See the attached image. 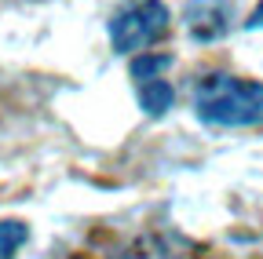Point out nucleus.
<instances>
[{"label":"nucleus","mask_w":263,"mask_h":259,"mask_svg":"<svg viewBox=\"0 0 263 259\" xmlns=\"http://www.w3.org/2000/svg\"><path fill=\"white\" fill-rule=\"evenodd\" d=\"M190 110L209 128H263V81L212 70L194 81Z\"/></svg>","instance_id":"f257e3e1"},{"label":"nucleus","mask_w":263,"mask_h":259,"mask_svg":"<svg viewBox=\"0 0 263 259\" xmlns=\"http://www.w3.org/2000/svg\"><path fill=\"white\" fill-rule=\"evenodd\" d=\"M172 26V11L164 0H128L110 15V48L117 55H146L154 41H161Z\"/></svg>","instance_id":"f03ea898"},{"label":"nucleus","mask_w":263,"mask_h":259,"mask_svg":"<svg viewBox=\"0 0 263 259\" xmlns=\"http://www.w3.org/2000/svg\"><path fill=\"white\" fill-rule=\"evenodd\" d=\"M183 29L194 44H212L223 41L234 29V0H186L183 4Z\"/></svg>","instance_id":"7ed1b4c3"},{"label":"nucleus","mask_w":263,"mask_h":259,"mask_svg":"<svg viewBox=\"0 0 263 259\" xmlns=\"http://www.w3.org/2000/svg\"><path fill=\"white\" fill-rule=\"evenodd\" d=\"M186 245L179 237H168V234H143L136 241H128L114 259H186L183 252Z\"/></svg>","instance_id":"20e7f679"},{"label":"nucleus","mask_w":263,"mask_h":259,"mask_svg":"<svg viewBox=\"0 0 263 259\" xmlns=\"http://www.w3.org/2000/svg\"><path fill=\"white\" fill-rule=\"evenodd\" d=\"M136 99H139V110L146 113V117H164L172 110V103H176V88L164 81V77H157V81H143V84H136Z\"/></svg>","instance_id":"39448f33"},{"label":"nucleus","mask_w":263,"mask_h":259,"mask_svg":"<svg viewBox=\"0 0 263 259\" xmlns=\"http://www.w3.org/2000/svg\"><path fill=\"white\" fill-rule=\"evenodd\" d=\"M172 55H154V51H146V55H136V58H132V66H128V73H132V81H136V84H143V81H157L164 70H168L172 66Z\"/></svg>","instance_id":"423d86ee"},{"label":"nucleus","mask_w":263,"mask_h":259,"mask_svg":"<svg viewBox=\"0 0 263 259\" xmlns=\"http://www.w3.org/2000/svg\"><path fill=\"white\" fill-rule=\"evenodd\" d=\"M29 241V226L22 219H0V259H15Z\"/></svg>","instance_id":"0eeeda50"},{"label":"nucleus","mask_w":263,"mask_h":259,"mask_svg":"<svg viewBox=\"0 0 263 259\" xmlns=\"http://www.w3.org/2000/svg\"><path fill=\"white\" fill-rule=\"evenodd\" d=\"M245 29H263V0L252 8V15L245 18Z\"/></svg>","instance_id":"6e6552de"}]
</instances>
